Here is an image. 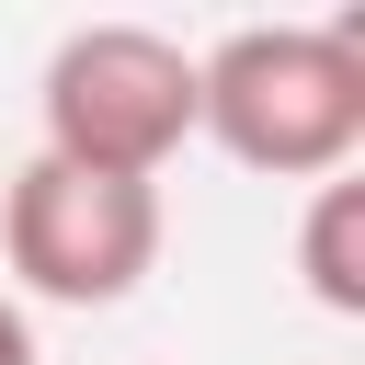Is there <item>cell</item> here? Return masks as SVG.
Here are the masks:
<instances>
[{"mask_svg":"<svg viewBox=\"0 0 365 365\" xmlns=\"http://www.w3.org/2000/svg\"><path fill=\"white\" fill-rule=\"evenodd\" d=\"M297 274L331 319H365V182L331 171L308 182V217H297Z\"/></svg>","mask_w":365,"mask_h":365,"instance_id":"cell-4","label":"cell"},{"mask_svg":"<svg viewBox=\"0 0 365 365\" xmlns=\"http://www.w3.org/2000/svg\"><path fill=\"white\" fill-rule=\"evenodd\" d=\"M34 114H46V160L103 182H160L194 137V46H171L160 23H80L57 34Z\"/></svg>","mask_w":365,"mask_h":365,"instance_id":"cell-2","label":"cell"},{"mask_svg":"<svg viewBox=\"0 0 365 365\" xmlns=\"http://www.w3.org/2000/svg\"><path fill=\"white\" fill-rule=\"evenodd\" d=\"M0 365H34V319H23V297H0Z\"/></svg>","mask_w":365,"mask_h":365,"instance_id":"cell-5","label":"cell"},{"mask_svg":"<svg viewBox=\"0 0 365 365\" xmlns=\"http://www.w3.org/2000/svg\"><path fill=\"white\" fill-rule=\"evenodd\" d=\"M0 262L46 308H114L160 274V182H103L34 148L0 182Z\"/></svg>","mask_w":365,"mask_h":365,"instance_id":"cell-3","label":"cell"},{"mask_svg":"<svg viewBox=\"0 0 365 365\" xmlns=\"http://www.w3.org/2000/svg\"><path fill=\"white\" fill-rule=\"evenodd\" d=\"M194 137L262 182H331L365 148V23H240L194 57Z\"/></svg>","mask_w":365,"mask_h":365,"instance_id":"cell-1","label":"cell"}]
</instances>
